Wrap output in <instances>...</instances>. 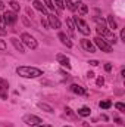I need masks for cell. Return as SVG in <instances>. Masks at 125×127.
Here are the masks:
<instances>
[{
  "instance_id": "cell-23",
  "label": "cell",
  "mask_w": 125,
  "mask_h": 127,
  "mask_svg": "<svg viewBox=\"0 0 125 127\" xmlns=\"http://www.w3.org/2000/svg\"><path fill=\"white\" fill-rule=\"evenodd\" d=\"M46 9H50V10H55V4H53V0H43Z\"/></svg>"
},
{
  "instance_id": "cell-28",
  "label": "cell",
  "mask_w": 125,
  "mask_h": 127,
  "mask_svg": "<svg viewBox=\"0 0 125 127\" xmlns=\"http://www.w3.org/2000/svg\"><path fill=\"white\" fill-rule=\"evenodd\" d=\"M25 12H27V15H28L30 18H32V16H34V12L31 10V7H27V9H25Z\"/></svg>"
},
{
  "instance_id": "cell-26",
  "label": "cell",
  "mask_w": 125,
  "mask_h": 127,
  "mask_svg": "<svg viewBox=\"0 0 125 127\" xmlns=\"http://www.w3.org/2000/svg\"><path fill=\"white\" fill-rule=\"evenodd\" d=\"M115 108H116L118 111H121V112H125V105L121 103V102H116V103H115Z\"/></svg>"
},
{
  "instance_id": "cell-4",
  "label": "cell",
  "mask_w": 125,
  "mask_h": 127,
  "mask_svg": "<svg viewBox=\"0 0 125 127\" xmlns=\"http://www.w3.org/2000/svg\"><path fill=\"white\" fill-rule=\"evenodd\" d=\"M94 43H96V46H97L102 52H106V53H110V52H112V44H109L103 37L97 35V37L94 38Z\"/></svg>"
},
{
  "instance_id": "cell-2",
  "label": "cell",
  "mask_w": 125,
  "mask_h": 127,
  "mask_svg": "<svg viewBox=\"0 0 125 127\" xmlns=\"http://www.w3.org/2000/svg\"><path fill=\"white\" fill-rule=\"evenodd\" d=\"M96 30H97V34H99L100 37H103L109 44H112V43L115 44V43H116V40H118V38H116V35L113 34V31L107 30L106 27H97Z\"/></svg>"
},
{
  "instance_id": "cell-9",
  "label": "cell",
  "mask_w": 125,
  "mask_h": 127,
  "mask_svg": "<svg viewBox=\"0 0 125 127\" xmlns=\"http://www.w3.org/2000/svg\"><path fill=\"white\" fill-rule=\"evenodd\" d=\"M7 92H9V83L3 78H0V97L7 99Z\"/></svg>"
},
{
  "instance_id": "cell-30",
  "label": "cell",
  "mask_w": 125,
  "mask_h": 127,
  "mask_svg": "<svg viewBox=\"0 0 125 127\" xmlns=\"http://www.w3.org/2000/svg\"><path fill=\"white\" fill-rule=\"evenodd\" d=\"M6 47H7L6 43H4L3 40H0V50H6Z\"/></svg>"
},
{
  "instance_id": "cell-13",
  "label": "cell",
  "mask_w": 125,
  "mask_h": 127,
  "mask_svg": "<svg viewBox=\"0 0 125 127\" xmlns=\"http://www.w3.org/2000/svg\"><path fill=\"white\" fill-rule=\"evenodd\" d=\"M58 38L61 40V43H62V44H65L66 47H72V41L69 40V37H68V35H66L65 32L61 31L59 34H58Z\"/></svg>"
},
{
  "instance_id": "cell-35",
  "label": "cell",
  "mask_w": 125,
  "mask_h": 127,
  "mask_svg": "<svg viewBox=\"0 0 125 127\" xmlns=\"http://www.w3.org/2000/svg\"><path fill=\"white\" fill-rule=\"evenodd\" d=\"M88 64H90V65H93V66H97V65H99V62H97V61H94V59H93V61H90Z\"/></svg>"
},
{
  "instance_id": "cell-32",
  "label": "cell",
  "mask_w": 125,
  "mask_h": 127,
  "mask_svg": "<svg viewBox=\"0 0 125 127\" xmlns=\"http://www.w3.org/2000/svg\"><path fill=\"white\" fill-rule=\"evenodd\" d=\"M121 40H124V41H125V30H124V28L121 30Z\"/></svg>"
},
{
  "instance_id": "cell-27",
  "label": "cell",
  "mask_w": 125,
  "mask_h": 127,
  "mask_svg": "<svg viewBox=\"0 0 125 127\" xmlns=\"http://www.w3.org/2000/svg\"><path fill=\"white\" fill-rule=\"evenodd\" d=\"M55 6L62 10L63 7H65V3H63V0H55Z\"/></svg>"
},
{
  "instance_id": "cell-12",
  "label": "cell",
  "mask_w": 125,
  "mask_h": 127,
  "mask_svg": "<svg viewBox=\"0 0 125 127\" xmlns=\"http://www.w3.org/2000/svg\"><path fill=\"white\" fill-rule=\"evenodd\" d=\"M10 43L15 46V49H16L18 52L25 53V47H24V44H22V41H21V40H18L16 37H12V38H10Z\"/></svg>"
},
{
  "instance_id": "cell-38",
  "label": "cell",
  "mask_w": 125,
  "mask_h": 127,
  "mask_svg": "<svg viewBox=\"0 0 125 127\" xmlns=\"http://www.w3.org/2000/svg\"><path fill=\"white\" fill-rule=\"evenodd\" d=\"M3 7H4V4H3V3H1V1H0V10H1V9H3Z\"/></svg>"
},
{
  "instance_id": "cell-36",
  "label": "cell",
  "mask_w": 125,
  "mask_h": 127,
  "mask_svg": "<svg viewBox=\"0 0 125 127\" xmlns=\"http://www.w3.org/2000/svg\"><path fill=\"white\" fill-rule=\"evenodd\" d=\"M1 35H6V30H3V28H0V37Z\"/></svg>"
},
{
  "instance_id": "cell-39",
  "label": "cell",
  "mask_w": 125,
  "mask_h": 127,
  "mask_svg": "<svg viewBox=\"0 0 125 127\" xmlns=\"http://www.w3.org/2000/svg\"><path fill=\"white\" fill-rule=\"evenodd\" d=\"M77 1H81V0H77Z\"/></svg>"
},
{
  "instance_id": "cell-10",
  "label": "cell",
  "mask_w": 125,
  "mask_h": 127,
  "mask_svg": "<svg viewBox=\"0 0 125 127\" xmlns=\"http://www.w3.org/2000/svg\"><path fill=\"white\" fill-rule=\"evenodd\" d=\"M81 47H83L84 50L90 52V53H94V52H96V46H94L88 38H83V40H81Z\"/></svg>"
},
{
  "instance_id": "cell-17",
  "label": "cell",
  "mask_w": 125,
  "mask_h": 127,
  "mask_svg": "<svg viewBox=\"0 0 125 127\" xmlns=\"http://www.w3.org/2000/svg\"><path fill=\"white\" fill-rule=\"evenodd\" d=\"M106 24H109V27H110V30H112V31H115V30L118 28V24H116V21L113 19V16H112V15H109V16H107Z\"/></svg>"
},
{
  "instance_id": "cell-11",
  "label": "cell",
  "mask_w": 125,
  "mask_h": 127,
  "mask_svg": "<svg viewBox=\"0 0 125 127\" xmlns=\"http://www.w3.org/2000/svg\"><path fill=\"white\" fill-rule=\"evenodd\" d=\"M56 61L61 64L62 66H66L68 69L71 68V64H69V58H68V56H65L63 53H58V55H56Z\"/></svg>"
},
{
  "instance_id": "cell-33",
  "label": "cell",
  "mask_w": 125,
  "mask_h": 127,
  "mask_svg": "<svg viewBox=\"0 0 125 127\" xmlns=\"http://www.w3.org/2000/svg\"><path fill=\"white\" fill-rule=\"evenodd\" d=\"M104 69H106V71H110V69H112V65H110V64H106V65H104Z\"/></svg>"
},
{
  "instance_id": "cell-8",
  "label": "cell",
  "mask_w": 125,
  "mask_h": 127,
  "mask_svg": "<svg viewBox=\"0 0 125 127\" xmlns=\"http://www.w3.org/2000/svg\"><path fill=\"white\" fill-rule=\"evenodd\" d=\"M47 21H49V25H50V28H55V30H59L61 28V21H59V18L55 15V13H50V15H47Z\"/></svg>"
},
{
  "instance_id": "cell-1",
  "label": "cell",
  "mask_w": 125,
  "mask_h": 127,
  "mask_svg": "<svg viewBox=\"0 0 125 127\" xmlns=\"http://www.w3.org/2000/svg\"><path fill=\"white\" fill-rule=\"evenodd\" d=\"M16 74L22 78H37V77L43 75V69L35 68V66H18Z\"/></svg>"
},
{
  "instance_id": "cell-14",
  "label": "cell",
  "mask_w": 125,
  "mask_h": 127,
  "mask_svg": "<svg viewBox=\"0 0 125 127\" xmlns=\"http://www.w3.org/2000/svg\"><path fill=\"white\" fill-rule=\"evenodd\" d=\"M66 27H68V32L74 37L75 35V22H74V18H66Z\"/></svg>"
},
{
  "instance_id": "cell-19",
  "label": "cell",
  "mask_w": 125,
  "mask_h": 127,
  "mask_svg": "<svg viewBox=\"0 0 125 127\" xmlns=\"http://www.w3.org/2000/svg\"><path fill=\"white\" fill-rule=\"evenodd\" d=\"M90 112H91V109H90V108H87V106H83V108H80V109H78V115H81V117H88V115H90Z\"/></svg>"
},
{
  "instance_id": "cell-21",
  "label": "cell",
  "mask_w": 125,
  "mask_h": 127,
  "mask_svg": "<svg viewBox=\"0 0 125 127\" xmlns=\"http://www.w3.org/2000/svg\"><path fill=\"white\" fill-rule=\"evenodd\" d=\"M37 105H38V108H41V109H44L46 112H53V108H52L50 105H47V103H43V102H38Z\"/></svg>"
},
{
  "instance_id": "cell-7",
  "label": "cell",
  "mask_w": 125,
  "mask_h": 127,
  "mask_svg": "<svg viewBox=\"0 0 125 127\" xmlns=\"http://www.w3.org/2000/svg\"><path fill=\"white\" fill-rule=\"evenodd\" d=\"M3 19H4V24L6 25H13L16 22V19H18V15L13 10H6L4 15H3Z\"/></svg>"
},
{
  "instance_id": "cell-5",
  "label": "cell",
  "mask_w": 125,
  "mask_h": 127,
  "mask_svg": "<svg viewBox=\"0 0 125 127\" xmlns=\"http://www.w3.org/2000/svg\"><path fill=\"white\" fill-rule=\"evenodd\" d=\"M74 22H75V28H78V31L81 32V34H84V35H88L90 34V27L87 25L85 21H83L81 18L75 16L74 18Z\"/></svg>"
},
{
  "instance_id": "cell-40",
  "label": "cell",
  "mask_w": 125,
  "mask_h": 127,
  "mask_svg": "<svg viewBox=\"0 0 125 127\" xmlns=\"http://www.w3.org/2000/svg\"><path fill=\"white\" fill-rule=\"evenodd\" d=\"M65 127H69V126H65Z\"/></svg>"
},
{
  "instance_id": "cell-25",
  "label": "cell",
  "mask_w": 125,
  "mask_h": 127,
  "mask_svg": "<svg viewBox=\"0 0 125 127\" xmlns=\"http://www.w3.org/2000/svg\"><path fill=\"white\" fill-rule=\"evenodd\" d=\"M94 21L99 24V27H106V21H104V19H102V18H99V16H94Z\"/></svg>"
},
{
  "instance_id": "cell-22",
  "label": "cell",
  "mask_w": 125,
  "mask_h": 127,
  "mask_svg": "<svg viewBox=\"0 0 125 127\" xmlns=\"http://www.w3.org/2000/svg\"><path fill=\"white\" fill-rule=\"evenodd\" d=\"M77 9H80L81 15H85V13L88 12V7H87V4H84V3H80V4L77 6Z\"/></svg>"
},
{
  "instance_id": "cell-18",
  "label": "cell",
  "mask_w": 125,
  "mask_h": 127,
  "mask_svg": "<svg viewBox=\"0 0 125 127\" xmlns=\"http://www.w3.org/2000/svg\"><path fill=\"white\" fill-rule=\"evenodd\" d=\"M63 3H65V6H66L69 10H72V12H75V10H77V6H78V4H77V3H74L72 0H63Z\"/></svg>"
},
{
  "instance_id": "cell-31",
  "label": "cell",
  "mask_w": 125,
  "mask_h": 127,
  "mask_svg": "<svg viewBox=\"0 0 125 127\" xmlns=\"http://www.w3.org/2000/svg\"><path fill=\"white\" fill-rule=\"evenodd\" d=\"M41 22H43V25H44L46 28H49V27H50V25H49V21H47V19H41Z\"/></svg>"
},
{
  "instance_id": "cell-16",
  "label": "cell",
  "mask_w": 125,
  "mask_h": 127,
  "mask_svg": "<svg viewBox=\"0 0 125 127\" xmlns=\"http://www.w3.org/2000/svg\"><path fill=\"white\" fill-rule=\"evenodd\" d=\"M71 90H72L74 93H77V95H87L85 89H84V87H81L80 84H72V86H71Z\"/></svg>"
},
{
  "instance_id": "cell-37",
  "label": "cell",
  "mask_w": 125,
  "mask_h": 127,
  "mask_svg": "<svg viewBox=\"0 0 125 127\" xmlns=\"http://www.w3.org/2000/svg\"><path fill=\"white\" fill-rule=\"evenodd\" d=\"M37 127H52V126H47V124H40V126H37Z\"/></svg>"
},
{
  "instance_id": "cell-24",
  "label": "cell",
  "mask_w": 125,
  "mask_h": 127,
  "mask_svg": "<svg viewBox=\"0 0 125 127\" xmlns=\"http://www.w3.org/2000/svg\"><path fill=\"white\" fill-rule=\"evenodd\" d=\"M9 4H10V7H12V10H13V12H18V10H19V3H18V1L10 0V3H9Z\"/></svg>"
},
{
  "instance_id": "cell-29",
  "label": "cell",
  "mask_w": 125,
  "mask_h": 127,
  "mask_svg": "<svg viewBox=\"0 0 125 127\" xmlns=\"http://www.w3.org/2000/svg\"><path fill=\"white\" fill-rule=\"evenodd\" d=\"M96 83H97V86H103V84H104V80H103V77H99Z\"/></svg>"
},
{
  "instance_id": "cell-20",
  "label": "cell",
  "mask_w": 125,
  "mask_h": 127,
  "mask_svg": "<svg viewBox=\"0 0 125 127\" xmlns=\"http://www.w3.org/2000/svg\"><path fill=\"white\" fill-rule=\"evenodd\" d=\"M99 106H100L102 109H109V108L112 106V102H110V100H100V102H99Z\"/></svg>"
},
{
  "instance_id": "cell-3",
  "label": "cell",
  "mask_w": 125,
  "mask_h": 127,
  "mask_svg": "<svg viewBox=\"0 0 125 127\" xmlns=\"http://www.w3.org/2000/svg\"><path fill=\"white\" fill-rule=\"evenodd\" d=\"M21 41H22V44H25L30 49H37V46H38L37 40L32 37L31 34H28V32H22L21 34Z\"/></svg>"
},
{
  "instance_id": "cell-34",
  "label": "cell",
  "mask_w": 125,
  "mask_h": 127,
  "mask_svg": "<svg viewBox=\"0 0 125 127\" xmlns=\"http://www.w3.org/2000/svg\"><path fill=\"white\" fill-rule=\"evenodd\" d=\"M87 77H88V78H93V77H94V72H93V71H88V72H87Z\"/></svg>"
},
{
  "instance_id": "cell-6",
  "label": "cell",
  "mask_w": 125,
  "mask_h": 127,
  "mask_svg": "<svg viewBox=\"0 0 125 127\" xmlns=\"http://www.w3.org/2000/svg\"><path fill=\"white\" fill-rule=\"evenodd\" d=\"M22 121H24L27 126H40V124L43 123V120H41L40 117L32 115V114H27V115H24Z\"/></svg>"
},
{
  "instance_id": "cell-15",
  "label": "cell",
  "mask_w": 125,
  "mask_h": 127,
  "mask_svg": "<svg viewBox=\"0 0 125 127\" xmlns=\"http://www.w3.org/2000/svg\"><path fill=\"white\" fill-rule=\"evenodd\" d=\"M32 6L37 9V10H40L43 15H47V9H46V6L40 1V0H34V3H32Z\"/></svg>"
}]
</instances>
